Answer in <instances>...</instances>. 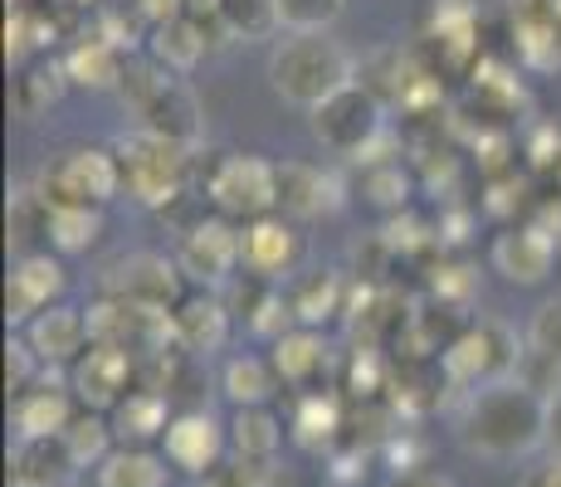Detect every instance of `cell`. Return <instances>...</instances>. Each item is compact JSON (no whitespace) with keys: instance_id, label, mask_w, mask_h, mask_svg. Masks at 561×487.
<instances>
[{"instance_id":"obj_1","label":"cell","mask_w":561,"mask_h":487,"mask_svg":"<svg viewBox=\"0 0 561 487\" xmlns=\"http://www.w3.org/2000/svg\"><path fill=\"white\" fill-rule=\"evenodd\" d=\"M459 443L483 459H523L547 443V399L517 375L473 390L459 415Z\"/></svg>"},{"instance_id":"obj_2","label":"cell","mask_w":561,"mask_h":487,"mask_svg":"<svg viewBox=\"0 0 561 487\" xmlns=\"http://www.w3.org/2000/svg\"><path fill=\"white\" fill-rule=\"evenodd\" d=\"M352 79H357L352 73V54L337 39H328V30H318V35H288L284 45L268 54V83H274V93L294 107H308V113Z\"/></svg>"},{"instance_id":"obj_3","label":"cell","mask_w":561,"mask_h":487,"mask_svg":"<svg viewBox=\"0 0 561 487\" xmlns=\"http://www.w3.org/2000/svg\"><path fill=\"white\" fill-rule=\"evenodd\" d=\"M117 166H123V190L133 195L137 205H152V210H167L171 200L186 195V171H191V151L167 142V137L137 127L133 137H117Z\"/></svg>"},{"instance_id":"obj_4","label":"cell","mask_w":561,"mask_h":487,"mask_svg":"<svg viewBox=\"0 0 561 487\" xmlns=\"http://www.w3.org/2000/svg\"><path fill=\"white\" fill-rule=\"evenodd\" d=\"M312 137L347 161H371L386 137V103L366 83H342L332 97L312 107Z\"/></svg>"},{"instance_id":"obj_5","label":"cell","mask_w":561,"mask_h":487,"mask_svg":"<svg viewBox=\"0 0 561 487\" xmlns=\"http://www.w3.org/2000/svg\"><path fill=\"white\" fill-rule=\"evenodd\" d=\"M523 346H517L513 327H503V322L493 317H479L469 322V327L455 332V341L445 346V356H439V371H445L449 385L459 390H483L493 381H513L517 366H523Z\"/></svg>"},{"instance_id":"obj_6","label":"cell","mask_w":561,"mask_h":487,"mask_svg":"<svg viewBox=\"0 0 561 487\" xmlns=\"http://www.w3.org/2000/svg\"><path fill=\"white\" fill-rule=\"evenodd\" d=\"M205 200L215 214L234 224H250L259 214L278 210V161H264L254 151H230L205 171Z\"/></svg>"},{"instance_id":"obj_7","label":"cell","mask_w":561,"mask_h":487,"mask_svg":"<svg viewBox=\"0 0 561 487\" xmlns=\"http://www.w3.org/2000/svg\"><path fill=\"white\" fill-rule=\"evenodd\" d=\"M35 190L45 205H103L123 195V166L113 147H69L45 161Z\"/></svg>"},{"instance_id":"obj_8","label":"cell","mask_w":561,"mask_h":487,"mask_svg":"<svg viewBox=\"0 0 561 487\" xmlns=\"http://www.w3.org/2000/svg\"><path fill=\"white\" fill-rule=\"evenodd\" d=\"M176 264H181V274L196 278V283H205V288H230L244 268L240 224L225 220V214H210V220L201 214L191 230H181Z\"/></svg>"},{"instance_id":"obj_9","label":"cell","mask_w":561,"mask_h":487,"mask_svg":"<svg viewBox=\"0 0 561 487\" xmlns=\"http://www.w3.org/2000/svg\"><path fill=\"white\" fill-rule=\"evenodd\" d=\"M240 244H244V274H259V278H268V283L294 278L308 254V240H304V230H298V220H288V214H278V210L240 224Z\"/></svg>"},{"instance_id":"obj_10","label":"cell","mask_w":561,"mask_h":487,"mask_svg":"<svg viewBox=\"0 0 561 487\" xmlns=\"http://www.w3.org/2000/svg\"><path fill=\"white\" fill-rule=\"evenodd\" d=\"M133 375H137L133 351L113 346V341H93L89 351L69 366V385L83 409H113L117 399L133 390Z\"/></svg>"},{"instance_id":"obj_11","label":"cell","mask_w":561,"mask_h":487,"mask_svg":"<svg viewBox=\"0 0 561 487\" xmlns=\"http://www.w3.org/2000/svg\"><path fill=\"white\" fill-rule=\"evenodd\" d=\"M103 298L142 302V308H176L181 264H171L161 254H127L103 274Z\"/></svg>"},{"instance_id":"obj_12","label":"cell","mask_w":561,"mask_h":487,"mask_svg":"<svg viewBox=\"0 0 561 487\" xmlns=\"http://www.w3.org/2000/svg\"><path fill=\"white\" fill-rule=\"evenodd\" d=\"M225 443H230V434L210 409H181V415H171L167 434H161V453L171 459V468L205 478L210 468H220Z\"/></svg>"},{"instance_id":"obj_13","label":"cell","mask_w":561,"mask_h":487,"mask_svg":"<svg viewBox=\"0 0 561 487\" xmlns=\"http://www.w3.org/2000/svg\"><path fill=\"white\" fill-rule=\"evenodd\" d=\"M64 288H69V274H64L59 254H49V248L20 254L15 268H10V283H5V317L15 322V327H25L49 302H64Z\"/></svg>"},{"instance_id":"obj_14","label":"cell","mask_w":561,"mask_h":487,"mask_svg":"<svg viewBox=\"0 0 561 487\" xmlns=\"http://www.w3.org/2000/svg\"><path fill=\"white\" fill-rule=\"evenodd\" d=\"M25 341L35 346V356L45 366H73L83 351L93 346L89 332V308H73V302H49L45 312L25 322Z\"/></svg>"},{"instance_id":"obj_15","label":"cell","mask_w":561,"mask_h":487,"mask_svg":"<svg viewBox=\"0 0 561 487\" xmlns=\"http://www.w3.org/2000/svg\"><path fill=\"white\" fill-rule=\"evenodd\" d=\"M493 268L517 288L542 283V278L557 268V234H547L537 220L508 224V230L493 240Z\"/></svg>"},{"instance_id":"obj_16","label":"cell","mask_w":561,"mask_h":487,"mask_svg":"<svg viewBox=\"0 0 561 487\" xmlns=\"http://www.w3.org/2000/svg\"><path fill=\"white\" fill-rule=\"evenodd\" d=\"M79 468L64 434H25L10 449V487H73Z\"/></svg>"},{"instance_id":"obj_17","label":"cell","mask_w":561,"mask_h":487,"mask_svg":"<svg viewBox=\"0 0 561 487\" xmlns=\"http://www.w3.org/2000/svg\"><path fill=\"white\" fill-rule=\"evenodd\" d=\"M73 399H79V395H73V385L59 381V366H45V375H39L25 395L10 399L15 439H25V434H64V429H69V419L79 415V405H73Z\"/></svg>"},{"instance_id":"obj_18","label":"cell","mask_w":561,"mask_h":487,"mask_svg":"<svg viewBox=\"0 0 561 487\" xmlns=\"http://www.w3.org/2000/svg\"><path fill=\"white\" fill-rule=\"evenodd\" d=\"M342 205V186L332 171L312 166V161H278V214L308 224L322 220Z\"/></svg>"},{"instance_id":"obj_19","label":"cell","mask_w":561,"mask_h":487,"mask_svg":"<svg viewBox=\"0 0 561 487\" xmlns=\"http://www.w3.org/2000/svg\"><path fill=\"white\" fill-rule=\"evenodd\" d=\"M171 327H176V346L186 356H215L230 341V302L220 292H186L171 308Z\"/></svg>"},{"instance_id":"obj_20","label":"cell","mask_w":561,"mask_h":487,"mask_svg":"<svg viewBox=\"0 0 561 487\" xmlns=\"http://www.w3.org/2000/svg\"><path fill=\"white\" fill-rule=\"evenodd\" d=\"M268 361H274L278 381L288 390H318V381L328 375V341H322L318 327H288L284 337H274V351H268Z\"/></svg>"},{"instance_id":"obj_21","label":"cell","mask_w":561,"mask_h":487,"mask_svg":"<svg viewBox=\"0 0 561 487\" xmlns=\"http://www.w3.org/2000/svg\"><path fill=\"white\" fill-rule=\"evenodd\" d=\"M137 127H147V132L167 137V142H176L186 151H196V142H201V103H196V93H191L181 79H171L167 89H161L152 103L137 113Z\"/></svg>"},{"instance_id":"obj_22","label":"cell","mask_w":561,"mask_h":487,"mask_svg":"<svg viewBox=\"0 0 561 487\" xmlns=\"http://www.w3.org/2000/svg\"><path fill=\"white\" fill-rule=\"evenodd\" d=\"M171 425V405H167V390H127L123 399L113 405V434L117 443H152L167 434Z\"/></svg>"},{"instance_id":"obj_23","label":"cell","mask_w":561,"mask_h":487,"mask_svg":"<svg viewBox=\"0 0 561 487\" xmlns=\"http://www.w3.org/2000/svg\"><path fill=\"white\" fill-rule=\"evenodd\" d=\"M171 483V459L152 453L147 443H117L99 463V487H167Z\"/></svg>"},{"instance_id":"obj_24","label":"cell","mask_w":561,"mask_h":487,"mask_svg":"<svg viewBox=\"0 0 561 487\" xmlns=\"http://www.w3.org/2000/svg\"><path fill=\"white\" fill-rule=\"evenodd\" d=\"M64 69H69V83H83V89H117L127 69V49H117L103 35H89L64 54Z\"/></svg>"},{"instance_id":"obj_25","label":"cell","mask_w":561,"mask_h":487,"mask_svg":"<svg viewBox=\"0 0 561 487\" xmlns=\"http://www.w3.org/2000/svg\"><path fill=\"white\" fill-rule=\"evenodd\" d=\"M278 443H284V419H278L268 405L234 409V419H230V449H234V459L274 463Z\"/></svg>"},{"instance_id":"obj_26","label":"cell","mask_w":561,"mask_h":487,"mask_svg":"<svg viewBox=\"0 0 561 487\" xmlns=\"http://www.w3.org/2000/svg\"><path fill=\"white\" fill-rule=\"evenodd\" d=\"M205 30L210 25H201V20H191V15H176V20H167V25H157L152 30V59L157 63H167L171 73H191L196 63L205 59Z\"/></svg>"},{"instance_id":"obj_27","label":"cell","mask_w":561,"mask_h":487,"mask_svg":"<svg viewBox=\"0 0 561 487\" xmlns=\"http://www.w3.org/2000/svg\"><path fill=\"white\" fill-rule=\"evenodd\" d=\"M220 385H225V395L234 399V409H244V405H268V399L278 395V371H274V361L268 356H230L225 361V375H220Z\"/></svg>"},{"instance_id":"obj_28","label":"cell","mask_w":561,"mask_h":487,"mask_svg":"<svg viewBox=\"0 0 561 487\" xmlns=\"http://www.w3.org/2000/svg\"><path fill=\"white\" fill-rule=\"evenodd\" d=\"M103 234L99 205H49V248L54 254H89Z\"/></svg>"},{"instance_id":"obj_29","label":"cell","mask_w":561,"mask_h":487,"mask_svg":"<svg viewBox=\"0 0 561 487\" xmlns=\"http://www.w3.org/2000/svg\"><path fill=\"white\" fill-rule=\"evenodd\" d=\"M64 443L73 449V459H79L83 468H99L107 453L117 449L113 419H103V409H79V415L69 419V429H64Z\"/></svg>"},{"instance_id":"obj_30","label":"cell","mask_w":561,"mask_h":487,"mask_svg":"<svg viewBox=\"0 0 561 487\" xmlns=\"http://www.w3.org/2000/svg\"><path fill=\"white\" fill-rule=\"evenodd\" d=\"M294 322L298 327H322L342 312V278L337 274H308L294 298Z\"/></svg>"},{"instance_id":"obj_31","label":"cell","mask_w":561,"mask_h":487,"mask_svg":"<svg viewBox=\"0 0 561 487\" xmlns=\"http://www.w3.org/2000/svg\"><path fill=\"white\" fill-rule=\"evenodd\" d=\"M342 429V405L332 395H322V390H304L298 395V409H294V434L298 443H308V449H322L332 434Z\"/></svg>"},{"instance_id":"obj_32","label":"cell","mask_w":561,"mask_h":487,"mask_svg":"<svg viewBox=\"0 0 561 487\" xmlns=\"http://www.w3.org/2000/svg\"><path fill=\"white\" fill-rule=\"evenodd\" d=\"M278 25V0H220V30L230 39H268Z\"/></svg>"},{"instance_id":"obj_33","label":"cell","mask_w":561,"mask_h":487,"mask_svg":"<svg viewBox=\"0 0 561 487\" xmlns=\"http://www.w3.org/2000/svg\"><path fill=\"white\" fill-rule=\"evenodd\" d=\"M64 83H69V69H64V59H59V63H49V59L30 63L25 79L15 83V103H20V113H25V117L45 113L49 103H59Z\"/></svg>"},{"instance_id":"obj_34","label":"cell","mask_w":561,"mask_h":487,"mask_svg":"<svg viewBox=\"0 0 561 487\" xmlns=\"http://www.w3.org/2000/svg\"><path fill=\"white\" fill-rule=\"evenodd\" d=\"M362 195L371 205H381V210H396V205H405L410 195V176L401 171V161H362Z\"/></svg>"},{"instance_id":"obj_35","label":"cell","mask_w":561,"mask_h":487,"mask_svg":"<svg viewBox=\"0 0 561 487\" xmlns=\"http://www.w3.org/2000/svg\"><path fill=\"white\" fill-rule=\"evenodd\" d=\"M342 15V0H278V20L288 35H318Z\"/></svg>"},{"instance_id":"obj_36","label":"cell","mask_w":561,"mask_h":487,"mask_svg":"<svg viewBox=\"0 0 561 487\" xmlns=\"http://www.w3.org/2000/svg\"><path fill=\"white\" fill-rule=\"evenodd\" d=\"M527 351H537V356H547V361L561 366V292L533 312V322H527Z\"/></svg>"},{"instance_id":"obj_37","label":"cell","mask_w":561,"mask_h":487,"mask_svg":"<svg viewBox=\"0 0 561 487\" xmlns=\"http://www.w3.org/2000/svg\"><path fill=\"white\" fill-rule=\"evenodd\" d=\"M264 468L268 463H250V459H234V463H220L201 478V487H264Z\"/></svg>"},{"instance_id":"obj_38","label":"cell","mask_w":561,"mask_h":487,"mask_svg":"<svg viewBox=\"0 0 561 487\" xmlns=\"http://www.w3.org/2000/svg\"><path fill=\"white\" fill-rule=\"evenodd\" d=\"M133 5H137V15L147 20V30H157V25H167V20L186 15V10H181V0H133Z\"/></svg>"},{"instance_id":"obj_39","label":"cell","mask_w":561,"mask_h":487,"mask_svg":"<svg viewBox=\"0 0 561 487\" xmlns=\"http://www.w3.org/2000/svg\"><path fill=\"white\" fill-rule=\"evenodd\" d=\"M181 10H186L191 20H201V25L220 30V0H181ZM220 35H225V30H220Z\"/></svg>"},{"instance_id":"obj_40","label":"cell","mask_w":561,"mask_h":487,"mask_svg":"<svg viewBox=\"0 0 561 487\" xmlns=\"http://www.w3.org/2000/svg\"><path fill=\"white\" fill-rule=\"evenodd\" d=\"M523 487H561V453H552V459H547L542 468L527 473Z\"/></svg>"},{"instance_id":"obj_41","label":"cell","mask_w":561,"mask_h":487,"mask_svg":"<svg viewBox=\"0 0 561 487\" xmlns=\"http://www.w3.org/2000/svg\"><path fill=\"white\" fill-rule=\"evenodd\" d=\"M547 443L561 453V395L547 399Z\"/></svg>"},{"instance_id":"obj_42","label":"cell","mask_w":561,"mask_h":487,"mask_svg":"<svg viewBox=\"0 0 561 487\" xmlns=\"http://www.w3.org/2000/svg\"><path fill=\"white\" fill-rule=\"evenodd\" d=\"M396 487H449V478H439V473H401Z\"/></svg>"}]
</instances>
